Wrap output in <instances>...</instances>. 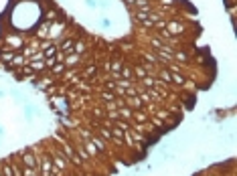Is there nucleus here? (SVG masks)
Masks as SVG:
<instances>
[{"mask_svg":"<svg viewBox=\"0 0 237 176\" xmlns=\"http://www.w3.org/2000/svg\"><path fill=\"white\" fill-rule=\"evenodd\" d=\"M49 156H51V160H53V164L57 166V170H61L63 174H67L73 166L67 162V158L63 156V152H61V148H53L51 152H49Z\"/></svg>","mask_w":237,"mask_h":176,"instance_id":"1","label":"nucleus"},{"mask_svg":"<svg viewBox=\"0 0 237 176\" xmlns=\"http://www.w3.org/2000/svg\"><path fill=\"white\" fill-rule=\"evenodd\" d=\"M116 114L120 116V120H132V114H134V109L132 107H128V105H122L116 109Z\"/></svg>","mask_w":237,"mask_h":176,"instance_id":"2","label":"nucleus"},{"mask_svg":"<svg viewBox=\"0 0 237 176\" xmlns=\"http://www.w3.org/2000/svg\"><path fill=\"white\" fill-rule=\"evenodd\" d=\"M99 23H101V27H103V29H110V27L114 25V23H112V18H105V16H101V18H99Z\"/></svg>","mask_w":237,"mask_h":176,"instance_id":"3","label":"nucleus"},{"mask_svg":"<svg viewBox=\"0 0 237 176\" xmlns=\"http://www.w3.org/2000/svg\"><path fill=\"white\" fill-rule=\"evenodd\" d=\"M83 2H85V6H87V8H99V6H97V0H83Z\"/></svg>","mask_w":237,"mask_h":176,"instance_id":"4","label":"nucleus"},{"mask_svg":"<svg viewBox=\"0 0 237 176\" xmlns=\"http://www.w3.org/2000/svg\"><path fill=\"white\" fill-rule=\"evenodd\" d=\"M0 97H6V91H2V89H0Z\"/></svg>","mask_w":237,"mask_h":176,"instance_id":"5","label":"nucleus"},{"mask_svg":"<svg viewBox=\"0 0 237 176\" xmlns=\"http://www.w3.org/2000/svg\"><path fill=\"white\" fill-rule=\"evenodd\" d=\"M0 136H4V128L2 126H0Z\"/></svg>","mask_w":237,"mask_h":176,"instance_id":"6","label":"nucleus"}]
</instances>
